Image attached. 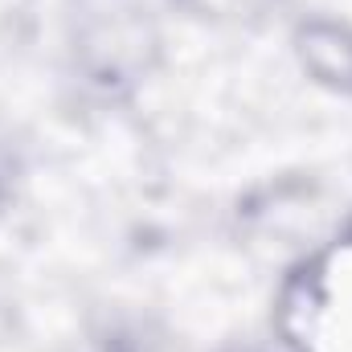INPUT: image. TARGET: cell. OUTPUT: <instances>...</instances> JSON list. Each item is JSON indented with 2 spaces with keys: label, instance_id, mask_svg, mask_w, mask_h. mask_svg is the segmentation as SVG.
Masks as SVG:
<instances>
[{
  "label": "cell",
  "instance_id": "1",
  "mask_svg": "<svg viewBox=\"0 0 352 352\" xmlns=\"http://www.w3.org/2000/svg\"><path fill=\"white\" fill-rule=\"evenodd\" d=\"M303 58H307V66H311L324 82L352 90V37L344 29H336V25H316V29H307V37H303Z\"/></svg>",
  "mask_w": 352,
  "mask_h": 352
}]
</instances>
